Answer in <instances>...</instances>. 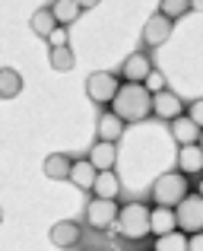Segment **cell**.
<instances>
[{
  "mask_svg": "<svg viewBox=\"0 0 203 251\" xmlns=\"http://www.w3.org/2000/svg\"><path fill=\"white\" fill-rule=\"evenodd\" d=\"M23 92V76L13 67H0V99H16Z\"/></svg>",
  "mask_w": 203,
  "mask_h": 251,
  "instance_id": "44dd1931",
  "label": "cell"
},
{
  "mask_svg": "<svg viewBox=\"0 0 203 251\" xmlns=\"http://www.w3.org/2000/svg\"><path fill=\"white\" fill-rule=\"evenodd\" d=\"M76 3H80V10H92V6H99L102 0H76Z\"/></svg>",
  "mask_w": 203,
  "mask_h": 251,
  "instance_id": "f1b7e54d",
  "label": "cell"
},
{
  "mask_svg": "<svg viewBox=\"0 0 203 251\" xmlns=\"http://www.w3.org/2000/svg\"><path fill=\"white\" fill-rule=\"evenodd\" d=\"M187 251H203V232L187 235Z\"/></svg>",
  "mask_w": 203,
  "mask_h": 251,
  "instance_id": "83f0119b",
  "label": "cell"
},
{
  "mask_svg": "<svg viewBox=\"0 0 203 251\" xmlns=\"http://www.w3.org/2000/svg\"><path fill=\"white\" fill-rule=\"evenodd\" d=\"M197 194L203 197V178H200V184H197Z\"/></svg>",
  "mask_w": 203,
  "mask_h": 251,
  "instance_id": "4dcf8cb0",
  "label": "cell"
},
{
  "mask_svg": "<svg viewBox=\"0 0 203 251\" xmlns=\"http://www.w3.org/2000/svg\"><path fill=\"white\" fill-rule=\"evenodd\" d=\"M121 194V178L114 175V169H105L95 175V184H92V197H108V201H117Z\"/></svg>",
  "mask_w": 203,
  "mask_h": 251,
  "instance_id": "e0dca14e",
  "label": "cell"
},
{
  "mask_svg": "<svg viewBox=\"0 0 203 251\" xmlns=\"http://www.w3.org/2000/svg\"><path fill=\"white\" fill-rule=\"evenodd\" d=\"M172 29H175V23L168 16L153 13V16L146 19V25H143V45H146V48H162V45L172 38Z\"/></svg>",
  "mask_w": 203,
  "mask_h": 251,
  "instance_id": "52a82bcc",
  "label": "cell"
},
{
  "mask_svg": "<svg viewBox=\"0 0 203 251\" xmlns=\"http://www.w3.org/2000/svg\"><path fill=\"white\" fill-rule=\"evenodd\" d=\"M29 25H32V32H35L38 38H51V32L57 29V19H54V13H51V6H42V10L32 13Z\"/></svg>",
  "mask_w": 203,
  "mask_h": 251,
  "instance_id": "d6986e66",
  "label": "cell"
},
{
  "mask_svg": "<svg viewBox=\"0 0 203 251\" xmlns=\"http://www.w3.org/2000/svg\"><path fill=\"white\" fill-rule=\"evenodd\" d=\"M172 137H175V143H178V147L197 143V140H200V127H197V121H194L191 115H178V118L172 121Z\"/></svg>",
  "mask_w": 203,
  "mask_h": 251,
  "instance_id": "9a60e30c",
  "label": "cell"
},
{
  "mask_svg": "<svg viewBox=\"0 0 203 251\" xmlns=\"http://www.w3.org/2000/svg\"><path fill=\"white\" fill-rule=\"evenodd\" d=\"M114 226L127 242H143L146 235H153V229H149V207L146 203H136V201L124 203Z\"/></svg>",
  "mask_w": 203,
  "mask_h": 251,
  "instance_id": "7a4b0ae2",
  "label": "cell"
},
{
  "mask_svg": "<svg viewBox=\"0 0 203 251\" xmlns=\"http://www.w3.org/2000/svg\"><path fill=\"white\" fill-rule=\"evenodd\" d=\"M48 61L54 70H61V74H67V70L76 67V54L70 51V45H64V48H51L48 51Z\"/></svg>",
  "mask_w": 203,
  "mask_h": 251,
  "instance_id": "603a6c76",
  "label": "cell"
},
{
  "mask_svg": "<svg viewBox=\"0 0 203 251\" xmlns=\"http://www.w3.org/2000/svg\"><path fill=\"white\" fill-rule=\"evenodd\" d=\"M175 216H178V229L181 232H187V235L203 232V197L200 194H187L184 201L178 203Z\"/></svg>",
  "mask_w": 203,
  "mask_h": 251,
  "instance_id": "277c9868",
  "label": "cell"
},
{
  "mask_svg": "<svg viewBox=\"0 0 203 251\" xmlns=\"http://www.w3.org/2000/svg\"><path fill=\"white\" fill-rule=\"evenodd\" d=\"M67 38H70V32H67V25H57L54 32H51V48H64V45H67Z\"/></svg>",
  "mask_w": 203,
  "mask_h": 251,
  "instance_id": "484cf974",
  "label": "cell"
},
{
  "mask_svg": "<svg viewBox=\"0 0 203 251\" xmlns=\"http://www.w3.org/2000/svg\"><path fill=\"white\" fill-rule=\"evenodd\" d=\"M95 175H99V169H95L89 159H73V166H70V178H67V181H73L80 191H92Z\"/></svg>",
  "mask_w": 203,
  "mask_h": 251,
  "instance_id": "2e32d148",
  "label": "cell"
},
{
  "mask_svg": "<svg viewBox=\"0 0 203 251\" xmlns=\"http://www.w3.org/2000/svg\"><path fill=\"white\" fill-rule=\"evenodd\" d=\"M89 162H92L99 172L105 169H114V162H117V143H108V140H95L92 147H89V156H86Z\"/></svg>",
  "mask_w": 203,
  "mask_h": 251,
  "instance_id": "4fadbf2b",
  "label": "cell"
},
{
  "mask_svg": "<svg viewBox=\"0 0 203 251\" xmlns=\"http://www.w3.org/2000/svg\"><path fill=\"white\" fill-rule=\"evenodd\" d=\"M111 111L127 124L146 121V118L153 115V92L143 83H121L117 96L111 99Z\"/></svg>",
  "mask_w": 203,
  "mask_h": 251,
  "instance_id": "6da1fadb",
  "label": "cell"
},
{
  "mask_svg": "<svg viewBox=\"0 0 203 251\" xmlns=\"http://www.w3.org/2000/svg\"><path fill=\"white\" fill-rule=\"evenodd\" d=\"M0 223H3V210H0Z\"/></svg>",
  "mask_w": 203,
  "mask_h": 251,
  "instance_id": "d6a6232c",
  "label": "cell"
},
{
  "mask_svg": "<svg viewBox=\"0 0 203 251\" xmlns=\"http://www.w3.org/2000/svg\"><path fill=\"white\" fill-rule=\"evenodd\" d=\"M153 115L162 118V121H175L178 115H184V102L178 99V92L162 89L153 96Z\"/></svg>",
  "mask_w": 203,
  "mask_h": 251,
  "instance_id": "30bf717a",
  "label": "cell"
},
{
  "mask_svg": "<svg viewBox=\"0 0 203 251\" xmlns=\"http://www.w3.org/2000/svg\"><path fill=\"white\" fill-rule=\"evenodd\" d=\"M48 239H51V245H57V248H76L80 239H83V226L76 220H61V223L51 226Z\"/></svg>",
  "mask_w": 203,
  "mask_h": 251,
  "instance_id": "9c48e42d",
  "label": "cell"
},
{
  "mask_svg": "<svg viewBox=\"0 0 203 251\" xmlns=\"http://www.w3.org/2000/svg\"><path fill=\"white\" fill-rule=\"evenodd\" d=\"M187 194H191L187 175H181V172H165L153 181V203H159V207H178Z\"/></svg>",
  "mask_w": 203,
  "mask_h": 251,
  "instance_id": "3957f363",
  "label": "cell"
},
{
  "mask_svg": "<svg viewBox=\"0 0 203 251\" xmlns=\"http://www.w3.org/2000/svg\"><path fill=\"white\" fill-rule=\"evenodd\" d=\"M187 115L197 121V127H203V99H197V102H191V108H187Z\"/></svg>",
  "mask_w": 203,
  "mask_h": 251,
  "instance_id": "4316f807",
  "label": "cell"
},
{
  "mask_svg": "<svg viewBox=\"0 0 203 251\" xmlns=\"http://www.w3.org/2000/svg\"><path fill=\"white\" fill-rule=\"evenodd\" d=\"M51 13H54L57 25H73L83 10H80L76 0H54V3H51Z\"/></svg>",
  "mask_w": 203,
  "mask_h": 251,
  "instance_id": "ffe728a7",
  "label": "cell"
},
{
  "mask_svg": "<svg viewBox=\"0 0 203 251\" xmlns=\"http://www.w3.org/2000/svg\"><path fill=\"white\" fill-rule=\"evenodd\" d=\"M117 213H121L117 201H108V197H92L86 203V223L92 229H111L117 223Z\"/></svg>",
  "mask_w": 203,
  "mask_h": 251,
  "instance_id": "8992f818",
  "label": "cell"
},
{
  "mask_svg": "<svg viewBox=\"0 0 203 251\" xmlns=\"http://www.w3.org/2000/svg\"><path fill=\"white\" fill-rule=\"evenodd\" d=\"M178 172L181 175H203V150L200 143H187L178 150Z\"/></svg>",
  "mask_w": 203,
  "mask_h": 251,
  "instance_id": "5bb4252c",
  "label": "cell"
},
{
  "mask_svg": "<svg viewBox=\"0 0 203 251\" xmlns=\"http://www.w3.org/2000/svg\"><path fill=\"white\" fill-rule=\"evenodd\" d=\"M70 166H73V159H70L67 153H51L48 159H45V175H48L51 181H67Z\"/></svg>",
  "mask_w": 203,
  "mask_h": 251,
  "instance_id": "ac0fdd59",
  "label": "cell"
},
{
  "mask_svg": "<svg viewBox=\"0 0 203 251\" xmlns=\"http://www.w3.org/2000/svg\"><path fill=\"white\" fill-rule=\"evenodd\" d=\"M149 70H153V64H149V54L146 51H134V54H127L124 57V64H121V80L124 83H143L149 76Z\"/></svg>",
  "mask_w": 203,
  "mask_h": 251,
  "instance_id": "ba28073f",
  "label": "cell"
},
{
  "mask_svg": "<svg viewBox=\"0 0 203 251\" xmlns=\"http://www.w3.org/2000/svg\"><path fill=\"white\" fill-rule=\"evenodd\" d=\"M197 143H200V150H203V127H200V140Z\"/></svg>",
  "mask_w": 203,
  "mask_h": 251,
  "instance_id": "1f68e13d",
  "label": "cell"
},
{
  "mask_svg": "<svg viewBox=\"0 0 203 251\" xmlns=\"http://www.w3.org/2000/svg\"><path fill=\"white\" fill-rule=\"evenodd\" d=\"M149 229H153V235H168L178 229V216H175V207H159L156 203L153 210H149Z\"/></svg>",
  "mask_w": 203,
  "mask_h": 251,
  "instance_id": "7c38bea8",
  "label": "cell"
},
{
  "mask_svg": "<svg viewBox=\"0 0 203 251\" xmlns=\"http://www.w3.org/2000/svg\"><path fill=\"white\" fill-rule=\"evenodd\" d=\"M143 86H146L153 96H156V92H162V89H168V86H165V74H162V70H156V67L149 70V76L143 80Z\"/></svg>",
  "mask_w": 203,
  "mask_h": 251,
  "instance_id": "d4e9b609",
  "label": "cell"
},
{
  "mask_svg": "<svg viewBox=\"0 0 203 251\" xmlns=\"http://www.w3.org/2000/svg\"><path fill=\"white\" fill-rule=\"evenodd\" d=\"M153 251H187V232L175 229V232H168V235H156Z\"/></svg>",
  "mask_w": 203,
  "mask_h": 251,
  "instance_id": "7402d4cb",
  "label": "cell"
},
{
  "mask_svg": "<svg viewBox=\"0 0 203 251\" xmlns=\"http://www.w3.org/2000/svg\"><path fill=\"white\" fill-rule=\"evenodd\" d=\"M127 130V121L114 115V111H102L99 121H95V140H108V143H117Z\"/></svg>",
  "mask_w": 203,
  "mask_h": 251,
  "instance_id": "8fae6325",
  "label": "cell"
},
{
  "mask_svg": "<svg viewBox=\"0 0 203 251\" xmlns=\"http://www.w3.org/2000/svg\"><path fill=\"white\" fill-rule=\"evenodd\" d=\"M86 251H99V248H86Z\"/></svg>",
  "mask_w": 203,
  "mask_h": 251,
  "instance_id": "836d02e7",
  "label": "cell"
},
{
  "mask_svg": "<svg viewBox=\"0 0 203 251\" xmlns=\"http://www.w3.org/2000/svg\"><path fill=\"white\" fill-rule=\"evenodd\" d=\"M159 13L175 23V19H181L184 13H191V0H162V3H159Z\"/></svg>",
  "mask_w": 203,
  "mask_h": 251,
  "instance_id": "cb8c5ba5",
  "label": "cell"
},
{
  "mask_svg": "<svg viewBox=\"0 0 203 251\" xmlns=\"http://www.w3.org/2000/svg\"><path fill=\"white\" fill-rule=\"evenodd\" d=\"M191 10H197V13H203V0H191Z\"/></svg>",
  "mask_w": 203,
  "mask_h": 251,
  "instance_id": "f546056e",
  "label": "cell"
},
{
  "mask_svg": "<svg viewBox=\"0 0 203 251\" xmlns=\"http://www.w3.org/2000/svg\"><path fill=\"white\" fill-rule=\"evenodd\" d=\"M117 89H121V76L117 74H108V70H95V74H89L86 80V96L92 99V102H111V99L117 96Z\"/></svg>",
  "mask_w": 203,
  "mask_h": 251,
  "instance_id": "5b68a950",
  "label": "cell"
}]
</instances>
